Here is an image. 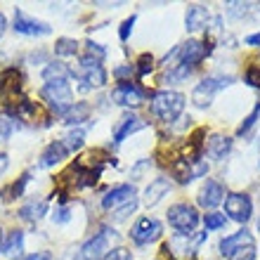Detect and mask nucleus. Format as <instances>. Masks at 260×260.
I'll return each instance as SVG.
<instances>
[{
  "label": "nucleus",
  "instance_id": "obj_7",
  "mask_svg": "<svg viewBox=\"0 0 260 260\" xmlns=\"http://www.w3.org/2000/svg\"><path fill=\"white\" fill-rule=\"evenodd\" d=\"M74 78L83 83L81 90H90V88H102L104 83H107V71H104L102 62H97L92 57H81V64L76 71H71Z\"/></svg>",
  "mask_w": 260,
  "mask_h": 260
},
{
  "label": "nucleus",
  "instance_id": "obj_25",
  "mask_svg": "<svg viewBox=\"0 0 260 260\" xmlns=\"http://www.w3.org/2000/svg\"><path fill=\"white\" fill-rule=\"evenodd\" d=\"M71 76V69L62 62H48L43 69V78L45 81H55V78H69Z\"/></svg>",
  "mask_w": 260,
  "mask_h": 260
},
{
  "label": "nucleus",
  "instance_id": "obj_39",
  "mask_svg": "<svg viewBox=\"0 0 260 260\" xmlns=\"http://www.w3.org/2000/svg\"><path fill=\"white\" fill-rule=\"evenodd\" d=\"M149 166H151L149 158H144V161H140L137 166H133V171H130V178H133V180H140V178H142V173L147 171Z\"/></svg>",
  "mask_w": 260,
  "mask_h": 260
},
{
  "label": "nucleus",
  "instance_id": "obj_10",
  "mask_svg": "<svg viewBox=\"0 0 260 260\" xmlns=\"http://www.w3.org/2000/svg\"><path fill=\"white\" fill-rule=\"evenodd\" d=\"M161 234H164V225L156 218H140L130 230V239L137 246H147L151 241H156Z\"/></svg>",
  "mask_w": 260,
  "mask_h": 260
},
{
  "label": "nucleus",
  "instance_id": "obj_24",
  "mask_svg": "<svg viewBox=\"0 0 260 260\" xmlns=\"http://www.w3.org/2000/svg\"><path fill=\"white\" fill-rule=\"evenodd\" d=\"M62 118H64V123L74 125V128L76 125H81V123H85V121L90 118V104L88 102H74V107H71Z\"/></svg>",
  "mask_w": 260,
  "mask_h": 260
},
{
  "label": "nucleus",
  "instance_id": "obj_18",
  "mask_svg": "<svg viewBox=\"0 0 260 260\" xmlns=\"http://www.w3.org/2000/svg\"><path fill=\"white\" fill-rule=\"evenodd\" d=\"M140 128H144L142 118L135 116V114H125V116H121V121H118V125L114 128V142H123V140H128L133 133H137Z\"/></svg>",
  "mask_w": 260,
  "mask_h": 260
},
{
  "label": "nucleus",
  "instance_id": "obj_21",
  "mask_svg": "<svg viewBox=\"0 0 260 260\" xmlns=\"http://www.w3.org/2000/svg\"><path fill=\"white\" fill-rule=\"evenodd\" d=\"M168 192H171V182H168L166 178H156L154 182H149V187H147V189H144V199H142L144 206L154 208V206H156Z\"/></svg>",
  "mask_w": 260,
  "mask_h": 260
},
{
  "label": "nucleus",
  "instance_id": "obj_20",
  "mask_svg": "<svg viewBox=\"0 0 260 260\" xmlns=\"http://www.w3.org/2000/svg\"><path fill=\"white\" fill-rule=\"evenodd\" d=\"M230 151H232V140L227 135H220V133L211 135V140L206 144V154L211 158H215V161H222Z\"/></svg>",
  "mask_w": 260,
  "mask_h": 260
},
{
  "label": "nucleus",
  "instance_id": "obj_15",
  "mask_svg": "<svg viewBox=\"0 0 260 260\" xmlns=\"http://www.w3.org/2000/svg\"><path fill=\"white\" fill-rule=\"evenodd\" d=\"M133 199H135V187L133 185H116L102 197V208L104 211H111V208L130 204Z\"/></svg>",
  "mask_w": 260,
  "mask_h": 260
},
{
  "label": "nucleus",
  "instance_id": "obj_30",
  "mask_svg": "<svg viewBox=\"0 0 260 260\" xmlns=\"http://www.w3.org/2000/svg\"><path fill=\"white\" fill-rule=\"evenodd\" d=\"M258 118H260V102L255 104L253 111H251V114H248V116L244 118V123H241V125H239V130H237V135H246L248 130H251L255 123H258Z\"/></svg>",
  "mask_w": 260,
  "mask_h": 260
},
{
  "label": "nucleus",
  "instance_id": "obj_5",
  "mask_svg": "<svg viewBox=\"0 0 260 260\" xmlns=\"http://www.w3.org/2000/svg\"><path fill=\"white\" fill-rule=\"evenodd\" d=\"M118 239L116 230H111V227H100V232L92 234L81 248V255L78 260H104L107 255L111 253V244Z\"/></svg>",
  "mask_w": 260,
  "mask_h": 260
},
{
  "label": "nucleus",
  "instance_id": "obj_13",
  "mask_svg": "<svg viewBox=\"0 0 260 260\" xmlns=\"http://www.w3.org/2000/svg\"><path fill=\"white\" fill-rule=\"evenodd\" d=\"M111 100L121 104V107H133L135 109V107H140L144 102V90L140 85H135V83L123 81L111 90Z\"/></svg>",
  "mask_w": 260,
  "mask_h": 260
},
{
  "label": "nucleus",
  "instance_id": "obj_35",
  "mask_svg": "<svg viewBox=\"0 0 260 260\" xmlns=\"http://www.w3.org/2000/svg\"><path fill=\"white\" fill-rule=\"evenodd\" d=\"M135 21H137V17L133 14V17H128V19H125L123 24H121V28H118V38H121L123 43L128 41L130 34H133V26H135Z\"/></svg>",
  "mask_w": 260,
  "mask_h": 260
},
{
  "label": "nucleus",
  "instance_id": "obj_23",
  "mask_svg": "<svg viewBox=\"0 0 260 260\" xmlns=\"http://www.w3.org/2000/svg\"><path fill=\"white\" fill-rule=\"evenodd\" d=\"M3 253H5L10 260L21 258V253H24V232L14 230V232L7 234V241L3 244Z\"/></svg>",
  "mask_w": 260,
  "mask_h": 260
},
{
  "label": "nucleus",
  "instance_id": "obj_38",
  "mask_svg": "<svg viewBox=\"0 0 260 260\" xmlns=\"http://www.w3.org/2000/svg\"><path fill=\"white\" fill-rule=\"evenodd\" d=\"M246 83L260 90V67H248V71H246Z\"/></svg>",
  "mask_w": 260,
  "mask_h": 260
},
{
  "label": "nucleus",
  "instance_id": "obj_46",
  "mask_svg": "<svg viewBox=\"0 0 260 260\" xmlns=\"http://www.w3.org/2000/svg\"><path fill=\"white\" fill-rule=\"evenodd\" d=\"M0 248H3V230H0Z\"/></svg>",
  "mask_w": 260,
  "mask_h": 260
},
{
  "label": "nucleus",
  "instance_id": "obj_11",
  "mask_svg": "<svg viewBox=\"0 0 260 260\" xmlns=\"http://www.w3.org/2000/svg\"><path fill=\"white\" fill-rule=\"evenodd\" d=\"M208 52H211V45H208V43L187 41V43H182V45H180V55H178V62H175V64L189 67L194 71V69H197L199 64L208 57ZM168 69H171V67H168Z\"/></svg>",
  "mask_w": 260,
  "mask_h": 260
},
{
  "label": "nucleus",
  "instance_id": "obj_45",
  "mask_svg": "<svg viewBox=\"0 0 260 260\" xmlns=\"http://www.w3.org/2000/svg\"><path fill=\"white\" fill-rule=\"evenodd\" d=\"M5 28H7V19H5V14L0 12V38L5 36Z\"/></svg>",
  "mask_w": 260,
  "mask_h": 260
},
{
  "label": "nucleus",
  "instance_id": "obj_14",
  "mask_svg": "<svg viewBox=\"0 0 260 260\" xmlns=\"http://www.w3.org/2000/svg\"><path fill=\"white\" fill-rule=\"evenodd\" d=\"M225 187L220 185L218 180H206L204 187H201V192H199V206L201 208H215L225 201Z\"/></svg>",
  "mask_w": 260,
  "mask_h": 260
},
{
  "label": "nucleus",
  "instance_id": "obj_36",
  "mask_svg": "<svg viewBox=\"0 0 260 260\" xmlns=\"http://www.w3.org/2000/svg\"><path fill=\"white\" fill-rule=\"evenodd\" d=\"M69 218H71V208H69V206H59V208H55V215H52V220H55L57 225H64V222H69Z\"/></svg>",
  "mask_w": 260,
  "mask_h": 260
},
{
  "label": "nucleus",
  "instance_id": "obj_26",
  "mask_svg": "<svg viewBox=\"0 0 260 260\" xmlns=\"http://www.w3.org/2000/svg\"><path fill=\"white\" fill-rule=\"evenodd\" d=\"M64 142V147H67V151L71 154V151H78L85 144V130H81V128H74L71 133H69L67 137L62 140Z\"/></svg>",
  "mask_w": 260,
  "mask_h": 260
},
{
  "label": "nucleus",
  "instance_id": "obj_44",
  "mask_svg": "<svg viewBox=\"0 0 260 260\" xmlns=\"http://www.w3.org/2000/svg\"><path fill=\"white\" fill-rule=\"evenodd\" d=\"M7 166H10V158H7V154H0V175L7 171Z\"/></svg>",
  "mask_w": 260,
  "mask_h": 260
},
{
  "label": "nucleus",
  "instance_id": "obj_29",
  "mask_svg": "<svg viewBox=\"0 0 260 260\" xmlns=\"http://www.w3.org/2000/svg\"><path fill=\"white\" fill-rule=\"evenodd\" d=\"M204 225H206V230H222L227 225V218L222 213H206Z\"/></svg>",
  "mask_w": 260,
  "mask_h": 260
},
{
  "label": "nucleus",
  "instance_id": "obj_8",
  "mask_svg": "<svg viewBox=\"0 0 260 260\" xmlns=\"http://www.w3.org/2000/svg\"><path fill=\"white\" fill-rule=\"evenodd\" d=\"M199 220V211L192 204H175L168 208V225L178 234H194Z\"/></svg>",
  "mask_w": 260,
  "mask_h": 260
},
{
  "label": "nucleus",
  "instance_id": "obj_42",
  "mask_svg": "<svg viewBox=\"0 0 260 260\" xmlns=\"http://www.w3.org/2000/svg\"><path fill=\"white\" fill-rule=\"evenodd\" d=\"M24 260H55V258H52V253H48V251H38V253L26 255Z\"/></svg>",
  "mask_w": 260,
  "mask_h": 260
},
{
  "label": "nucleus",
  "instance_id": "obj_17",
  "mask_svg": "<svg viewBox=\"0 0 260 260\" xmlns=\"http://www.w3.org/2000/svg\"><path fill=\"white\" fill-rule=\"evenodd\" d=\"M208 19H211V14H208V7L204 5H189L187 7V14H185V26L187 31H201V28L208 26Z\"/></svg>",
  "mask_w": 260,
  "mask_h": 260
},
{
  "label": "nucleus",
  "instance_id": "obj_28",
  "mask_svg": "<svg viewBox=\"0 0 260 260\" xmlns=\"http://www.w3.org/2000/svg\"><path fill=\"white\" fill-rule=\"evenodd\" d=\"M251 10H253L251 3H230V5H227V14H230L232 19H244V17L251 14Z\"/></svg>",
  "mask_w": 260,
  "mask_h": 260
},
{
  "label": "nucleus",
  "instance_id": "obj_40",
  "mask_svg": "<svg viewBox=\"0 0 260 260\" xmlns=\"http://www.w3.org/2000/svg\"><path fill=\"white\" fill-rule=\"evenodd\" d=\"M104 260H130V251H128V248L118 246V248H114V251H111V253L107 255Z\"/></svg>",
  "mask_w": 260,
  "mask_h": 260
},
{
  "label": "nucleus",
  "instance_id": "obj_16",
  "mask_svg": "<svg viewBox=\"0 0 260 260\" xmlns=\"http://www.w3.org/2000/svg\"><path fill=\"white\" fill-rule=\"evenodd\" d=\"M21 83H24V78H21V74L17 69H5L0 74V95L5 97V100L17 97L21 92Z\"/></svg>",
  "mask_w": 260,
  "mask_h": 260
},
{
  "label": "nucleus",
  "instance_id": "obj_9",
  "mask_svg": "<svg viewBox=\"0 0 260 260\" xmlns=\"http://www.w3.org/2000/svg\"><path fill=\"white\" fill-rule=\"evenodd\" d=\"M225 213L234 222H248L251 215H253V201L248 194H241V192H232L225 197Z\"/></svg>",
  "mask_w": 260,
  "mask_h": 260
},
{
  "label": "nucleus",
  "instance_id": "obj_12",
  "mask_svg": "<svg viewBox=\"0 0 260 260\" xmlns=\"http://www.w3.org/2000/svg\"><path fill=\"white\" fill-rule=\"evenodd\" d=\"M14 31L21 36H48V34H52V26L41 19L28 17L24 10L17 7V10H14Z\"/></svg>",
  "mask_w": 260,
  "mask_h": 260
},
{
  "label": "nucleus",
  "instance_id": "obj_27",
  "mask_svg": "<svg viewBox=\"0 0 260 260\" xmlns=\"http://www.w3.org/2000/svg\"><path fill=\"white\" fill-rule=\"evenodd\" d=\"M55 55H59V57L78 55V43H76L74 38H59V41L55 43Z\"/></svg>",
  "mask_w": 260,
  "mask_h": 260
},
{
  "label": "nucleus",
  "instance_id": "obj_2",
  "mask_svg": "<svg viewBox=\"0 0 260 260\" xmlns=\"http://www.w3.org/2000/svg\"><path fill=\"white\" fill-rule=\"evenodd\" d=\"M43 102L50 107V111H55L59 116H64L71 107H74V90L69 78H55V81H45L41 88Z\"/></svg>",
  "mask_w": 260,
  "mask_h": 260
},
{
  "label": "nucleus",
  "instance_id": "obj_6",
  "mask_svg": "<svg viewBox=\"0 0 260 260\" xmlns=\"http://www.w3.org/2000/svg\"><path fill=\"white\" fill-rule=\"evenodd\" d=\"M208 234H175L164 244V253H168L173 260H194L197 248L206 241Z\"/></svg>",
  "mask_w": 260,
  "mask_h": 260
},
{
  "label": "nucleus",
  "instance_id": "obj_4",
  "mask_svg": "<svg viewBox=\"0 0 260 260\" xmlns=\"http://www.w3.org/2000/svg\"><path fill=\"white\" fill-rule=\"evenodd\" d=\"M232 83H234V76H230V74H227V76L225 74H211V76H206L204 81H201L197 88L192 90V102L197 104L199 109H206V107H211L215 92L230 88Z\"/></svg>",
  "mask_w": 260,
  "mask_h": 260
},
{
  "label": "nucleus",
  "instance_id": "obj_41",
  "mask_svg": "<svg viewBox=\"0 0 260 260\" xmlns=\"http://www.w3.org/2000/svg\"><path fill=\"white\" fill-rule=\"evenodd\" d=\"M26 182H28V173H24V175L19 178V182H14V185H12V199L24 194V187H26Z\"/></svg>",
  "mask_w": 260,
  "mask_h": 260
},
{
  "label": "nucleus",
  "instance_id": "obj_19",
  "mask_svg": "<svg viewBox=\"0 0 260 260\" xmlns=\"http://www.w3.org/2000/svg\"><path fill=\"white\" fill-rule=\"evenodd\" d=\"M67 147H64L62 140H55V142H50L45 149H43L41 154V168H52V166H57L62 158H67Z\"/></svg>",
  "mask_w": 260,
  "mask_h": 260
},
{
  "label": "nucleus",
  "instance_id": "obj_32",
  "mask_svg": "<svg viewBox=\"0 0 260 260\" xmlns=\"http://www.w3.org/2000/svg\"><path fill=\"white\" fill-rule=\"evenodd\" d=\"M151 69H154V57H151V55H142V57H140V62H137V78H144Z\"/></svg>",
  "mask_w": 260,
  "mask_h": 260
},
{
  "label": "nucleus",
  "instance_id": "obj_37",
  "mask_svg": "<svg viewBox=\"0 0 260 260\" xmlns=\"http://www.w3.org/2000/svg\"><path fill=\"white\" fill-rule=\"evenodd\" d=\"M133 74H135V67H133V64L114 69V78H118V83H123V78H128V81H130V76H133Z\"/></svg>",
  "mask_w": 260,
  "mask_h": 260
},
{
  "label": "nucleus",
  "instance_id": "obj_34",
  "mask_svg": "<svg viewBox=\"0 0 260 260\" xmlns=\"http://www.w3.org/2000/svg\"><path fill=\"white\" fill-rule=\"evenodd\" d=\"M135 208H137V199H133L130 204H125V206H121V208H116V213H114V220H116V222H121V220L128 218L130 213H135Z\"/></svg>",
  "mask_w": 260,
  "mask_h": 260
},
{
  "label": "nucleus",
  "instance_id": "obj_3",
  "mask_svg": "<svg viewBox=\"0 0 260 260\" xmlns=\"http://www.w3.org/2000/svg\"><path fill=\"white\" fill-rule=\"evenodd\" d=\"M220 253L227 260H255V239L246 227L220 241Z\"/></svg>",
  "mask_w": 260,
  "mask_h": 260
},
{
  "label": "nucleus",
  "instance_id": "obj_43",
  "mask_svg": "<svg viewBox=\"0 0 260 260\" xmlns=\"http://www.w3.org/2000/svg\"><path fill=\"white\" fill-rule=\"evenodd\" d=\"M244 43H246V45H251V48H260V31H258V34L246 36V38H244Z\"/></svg>",
  "mask_w": 260,
  "mask_h": 260
},
{
  "label": "nucleus",
  "instance_id": "obj_1",
  "mask_svg": "<svg viewBox=\"0 0 260 260\" xmlns=\"http://www.w3.org/2000/svg\"><path fill=\"white\" fill-rule=\"evenodd\" d=\"M185 111V95L175 90H158L151 97V114L161 123H175Z\"/></svg>",
  "mask_w": 260,
  "mask_h": 260
},
{
  "label": "nucleus",
  "instance_id": "obj_22",
  "mask_svg": "<svg viewBox=\"0 0 260 260\" xmlns=\"http://www.w3.org/2000/svg\"><path fill=\"white\" fill-rule=\"evenodd\" d=\"M48 213V201L45 199H31L19 208V218L26 222H38Z\"/></svg>",
  "mask_w": 260,
  "mask_h": 260
},
{
  "label": "nucleus",
  "instance_id": "obj_31",
  "mask_svg": "<svg viewBox=\"0 0 260 260\" xmlns=\"http://www.w3.org/2000/svg\"><path fill=\"white\" fill-rule=\"evenodd\" d=\"M14 130V121L10 116H0V142H7L12 137Z\"/></svg>",
  "mask_w": 260,
  "mask_h": 260
},
{
  "label": "nucleus",
  "instance_id": "obj_33",
  "mask_svg": "<svg viewBox=\"0 0 260 260\" xmlns=\"http://www.w3.org/2000/svg\"><path fill=\"white\" fill-rule=\"evenodd\" d=\"M85 50H88V57H92V59H97V62H102L104 57H107V50L100 45V43H92L88 41L85 43Z\"/></svg>",
  "mask_w": 260,
  "mask_h": 260
}]
</instances>
